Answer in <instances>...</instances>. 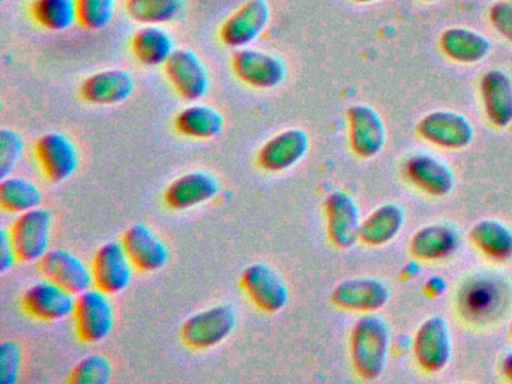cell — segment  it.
I'll use <instances>...</instances> for the list:
<instances>
[{"label":"cell","mask_w":512,"mask_h":384,"mask_svg":"<svg viewBox=\"0 0 512 384\" xmlns=\"http://www.w3.org/2000/svg\"><path fill=\"white\" fill-rule=\"evenodd\" d=\"M31 12L44 29L64 32L77 21V0H34Z\"/></svg>","instance_id":"cell-32"},{"label":"cell","mask_w":512,"mask_h":384,"mask_svg":"<svg viewBox=\"0 0 512 384\" xmlns=\"http://www.w3.org/2000/svg\"><path fill=\"white\" fill-rule=\"evenodd\" d=\"M0 204L7 212L20 215L41 207L43 192L37 183L26 177H4L0 182Z\"/></svg>","instance_id":"cell-31"},{"label":"cell","mask_w":512,"mask_h":384,"mask_svg":"<svg viewBox=\"0 0 512 384\" xmlns=\"http://www.w3.org/2000/svg\"><path fill=\"white\" fill-rule=\"evenodd\" d=\"M425 2H436V0H425Z\"/></svg>","instance_id":"cell-43"},{"label":"cell","mask_w":512,"mask_h":384,"mask_svg":"<svg viewBox=\"0 0 512 384\" xmlns=\"http://www.w3.org/2000/svg\"><path fill=\"white\" fill-rule=\"evenodd\" d=\"M413 353L425 371H442L451 360L452 354V338L448 321L440 315L427 318L416 332Z\"/></svg>","instance_id":"cell-9"},{"label":"cell","mask_w":512,"mask_h":384,"mask_svg":"<svg viewBox=\"0 0 512 384\" xmlns=\"http://www.w3.org/2000/svg\"><path fill=\"white\" fill-rule=\"evenodd\" d=\"M112 372V363L107 357L91 354L74 366L68 381L73 384H106L112 378Z\"/></svg>","instance_id":"cell-34"},{"label":"cell","mask_w":512,"mask_h":384,"mask_svg":"<svg viewBox=\"0 0 512 384\" xmlns=\"http://www.w3.org/2000/svg\"><path fill=\"white\" fill-rule=\"evenodd\" d=\"M232 68L242 83L256 89H274L287 75L286 65L280 57L254 48H239L233 54Z\"/></svg>","instance_id":"cell-8"},{"label":"cell","mask_w":512,"mask_h":384,"mask_svg":"<svg viewBox=\"0 0 512 384\" xmlns=\"http://www.w3.org/2000/svg\"><path fill=\"white\" fill-rule=\"evenodd\" d=\"M134 56L145 66L166 65L175 53V41L172 35L157 24H145L131 39Z\"/></svg>","instance_id":"cell-26"},{"label":"cell","mask_w":512,"mask_h":384,"mask_svg":"<svg viewBox=\"0 0 512 384\" xmlns=\"http://www.w3.org/2000/svg\"><path fill=\"white\" fill-rule=\"evenodd\" d=\"M76 294L55 282L44 279L35 282L23 294V308L31 317L41 321H61L74 314Z\"/></svg>","instance_id":"cell-14"},{"label":"cell","mask_w":512,"mask_h":384,"mask_svg":"<svg viewBox=\"0 0 512 384\" xmlns=\"http://www.w3.org/2000/svg\"><path fill=\"white\" fill-rule=\"evenodd\" d=\"M22 345L14 339H5L0 344V383L16 384L22 371Z\"/></svg>","instance_id":"cell-37"},{"label":"cell","mask_w":512,"mask_h":384,"mask_svg":"<svg viewBox=\"0 0 512 384\" xmlns=\"http://www.w3.org/2000/svg\"><path fill=\"white\" fill-rule=\"evenodd\" d=\"M490 21L496 32L512 42V3L500 0L490 9Z\"/></svg>","instance_id":"cell-38"},{"label":"cell","mask_w":512,"mask_h":384,"mask_svg":"<svg viewBox=\"0 0 512 384\" xmlns=\"http://www.w3.org/2000/svg\"><path fill=\"white\" fill-rule=\"evenodd\" d=\"M10 233L20 261L23 263L40 261L49 251L52 215L43 207L20 213L11 225Z\"/></svg>","instance_id":"cell-5"},{"label":"cell","mask_w":512,"mask_h":384,"mask_svg":"<svg viewBox=\"0 0 512 384\" xmlns=\"http://www.w3.org/2000/svg\"><path fill=\"white\" fill-rule=\"evenodd\" d=\"M418 131L424 140L445 149L466 147L475 134V129L466 116L449 110L431 111L422 117Z\"/></svg>","instance_id":"cell-16"},{"label":"cell","mask_w":512,"mask_h":384,"mask_svg":"<svg viewBox=\"0 0 512 384\" xmlns=\"http://www.w3.org/2000/svg\"><path fill=\"white\" fill-rule=\"evenodd\" d=\"M236 327V314L227 305L212 306L191 315L181 327V338L194 350H208L226 341Z\"/></svg>","instance_id":"cell-3"},{"label":"cell","mask_w":512,"mask_h":384,"mask_svg":"<svg viewBox=\"0 0 512 384\" xmlns=\"http://www.w3.org/2000/svg\"><path fill=\"white\" fill-rule=\"evenodd\" d=\"M353 2L370 3V2H377V0H353Z\"/></svg>","instance_id":"cell-42"},{"label":"cell","mask_w":512,"mask_h":384,"mask_svg":"<svg viewBox=\"0 0 512 384\" xmlns=\"http://www.w3.org/2000/svg\"><path fill=\"white\" fill-rule=\"evenodd\" d=\"M38 266L44 278L61 285L76 296L85 293L94 285L91 267L67 249H49L38 261Z\"/></svg>","instance_id":"cell-13"},{"label":"cell","mask_w":512,"mask_h":384,"mask_svg":"<svg viewBox=\"0 0 512 384\" xmlns=\"http://www.w3.org/2000/svg\"><path fill=\"white\" fill-rule=\"evenodd\" d=\"M133 261L128 257L122 242H107L95 252L92 260L94 285L107 294H118L133 279Z\"/></svg>","instance_id":"cell-12"},{"label":"cell","mask_w":512,"mask_h":384,"mask_svg":"<svg viewBox=\"0 0 512 384\" xmlns=\"http://www.w3.org/2000/svg\"><path fill=\"white\" fill-rule=\"evenodd\" d=\"M326 228L329 240L337 248L349 249L359 240L362 219L352 195L334 191L325 200Z\"/></svg>","instance_id":"cell-15"},{"label":"cell","mask_w":512,"mask_h":384,"mask_svg":"<svg viewBox=\"0 0 512 384\" xmlns=\"http://www.w3.org/2000/svg\"><path fill=\"white\" fill-rule=\"evenodd\" d=\"M116 0H77V21L85 29L101 30L115 17Z\"/></svg>","instance_id":"cell-35"},{"label":"cell","mask_w":512,"mask_h":384,"mask_svg":"<svg viewBox=\"0 0 512 384\" xmlns=\"http://www.w3.org/2000/svg\"><path fill=\"white\" fill-rule=\"evenodd\" d=\"M241 285L260 311L275 314L289 302V287L277 270L265 263H254L242 272Z\"/></svg>","instance_id":"cell-6"},{"label":"cell","mask_w":512,"mask_h":384,"mask_svg":"<svg viewBox=\"0 0 512 384\" xmlns=\"http://www.w3.org/2000/svg\"><path fill=\"white\" fill-rule=\"evenodd\" d=\"M182 0H127L128 17L140 24H166L179 17Z\"/></svg>","instance_id":"cell-33"},{"label":"cell","mask_w":512,"mask_h":384,"mask_svg":"<svg viewBox=\"0 0 512 384\" xmlns=\"http://www.w3.org/2000/svg\"><path fill=\"white\" fill-rule=\"evenodd\" d=\"M164 72L173 89L187 101H199L208 93V68L190 48H176L164 65Z\"/></svg>","instance_id":"cell-7"},{"label":"cell","mask_w":512,"mask_h":384,"mask_svg":"<svg viewBox=\"0 0 512 384\" xmlns=\"http://www.w3.org/2000/svg\"><path fill=\"white\" fill-rule=\"evenodd\" d=\"M134 90V78L125 69L113 68L89 75L82 86L80 96L97 105H115L127 101Z\"/></svg>","instance_id":"cell-22"},{"label":"cell","mask_w":512,"mask_h":384,"mask_svg":"<svg viewBox=\"0 0 512 384\" xmlns=\"http://www.w3.org/2000/svg\"><path fill=\"white\" fill-rule=\"evenodd\" d=\"M271 9L266 0H247L236 9L220 29V39L226 47L244 48L253 44L268 27Z\"/></svg>","instance_id":"cell-11"},{"label":"cell","mask_w":512,"mask_h":384,"mask_svg":"<svg viewBox=\"0 0 512 384\" xmlns=\"http://www.w3.org/2000/svg\"><path fill=\"white\" fill-rule=\"evenodd\" d=\"M121 242L134 267L143 272H157L169 261V248L148 225H131L122 236Z\"/></svg>","instance_id":"cell-20"},{"label":"cell","mask_w":512,"mask_h":384,"mask_svg":"<svg viewBox=\"0 0 512 384\" xmlns=\"http://www.w3.org/2000/svg\"><path fill=\"white\" fill-rule=\"evenodd\" d=\"M502 369L503 374L512 381V350L508 351V353L505 354V357H503Z\"/></svg>","instance_id":"cell-41"},{"label":"cell","mask_w":512,"mask_h":384,"mask_svg":"<svg viewBox=\"0 0 512 384\" xmlns=\"http://www.w3.org/2000/svg\"><path fill=\"white\" fill-rule=\"evenodd\" d=\"M481 95L485 114L497 128L512 123V80L506 72L491 69L481 78Z\"/></svg>","instance_id":"cell-24"},{"label":"cell","mask_w":512,"mask_h":384,"mask_svg":"<svg viewBox=\"0 0 512 384\" xmlns=\"http://www.w3.org/2000/svg\"><path fill=\"white\" fill-rule=\"evenodd\" d=\"M391 348V330L380 315L365 314L350 335V356L359 377L374 380L385 371Z\"/></svg>","instance_id":"cell-2"},{"label":"cell","mask_w":512,"mask_h":384,"mask_svg":"<svg viewBox=\"0 0 512 384\" xmlns=\"http://www.w3.org/2000/svg\"><path fill=\"white\" fill-rule=\"evenodd\" d=\"M508 2H511V3H512V0H508Z\"/></svg>","instance_id":"cell-45"},{"label":"cell","mask_w":512,"mask_h":384,"mask_svg":"<svg viewBox=\"0 0 512 384\" xmlns=\"http://www.w3.org/2000/svg\"><path fill=\"white\" fill-rule=\"evenodd\" d=\"M109 296L97 287L89 288L77 296L73 315L77 335L82 341L95 344L104 341L112 333L115 309Z\"/></svg>","instance_id":"cell-4"},{"label":"cell","mask_w":512,"mask_h":384,"mask_svg":"<svg viewBox=\"0 0 512 384\" xmlns=\"http://www.w3.org/2000/svg\"><path fill=\"white\" fill-rule=\"evenodd\" d=\"M403 225V207L394 203L383 204L362 221L359 240L370 246L385 245L395 239Z\"/></svg>","instance_id":"cell-28"},{"label":"cell","mask_w":512,"mask_h":384,"mask_svg":"<svg viewBox=\"0 0 512 384\" xmlns=\"http://www.w3.org/2000/svg\"><path fill=\"white\" fill-rule=\"evenodd\" d=\"M25 141L19 132L10 128L0 129V176H10L22 158Z\"/></svg>","instance_id":"cell-36"},{"label":"cell","mask_w":512,"mask_h":384,"mask_svg":"<svg viewBox=\"0 0 512 384\" xmlns=\"http://www.w3.org/2000/svg\"><path fill=\"white\" fill-rule=\"evenodd\" d=\"M308 149L310 137L304 129H286L263 144L257 162L269 173H281L298 164L307 155Z\"/></svg>","instance_id":"cell-19"},{"label":"cell","mask_w":512,"mask_h":384,"mask_svg":"<svg viewBox=\"0 0 512 384\" xmlns=\"http://www.w3.org/2000/svg\"><path fill=\"white\" fill-rule=\"evenodd\" d=\"M17 260L19 258L11 240L10 230L4 227L0 230V272L7 273Z\"/></svg>","instance_id":"cell-39"},{"label":"cell","mask_w":512,"mask_h":384,"mask_svg":"<svg viewBox=\"0 0 512 384\" xmlns=\"http://www.w3.org/2000/svg\"><path fill=\"white\" fill-rule=\"evenodd\" d=\"M407 176L418 188L434 197L448 195L454 188L455 177L442 159L430 153H418L407 161Z\"/></svg>","instance_id":"cell-23"},{"label":"cell","mask_w":512,"mask_h":384,"mask_svg":"<svg viewBox=\"0 0 512 384\" xmlns=\"http://www.w3.org/2000/svg\"><path fill=\"white\" fill-rule=\"evenodd\" d=\"M460 233L451 224H430L413 234L410 251L419 260H440L457 251Z\"/></svg>","instance_id":"cell-25"},{"label":"cell","mask_w":512,"mask_h":384,"mask_svg":"<svg viewBox=\"0 0 512 384\" xmlns=\"http://www.w3.org/2000/svg\"><path fill=\"white\" fill-rule=\"evenodd\" d=\"M175 126L185 137L209 140L223 132L224 117L211 105L193 104L176 116Z\"/></svg>","instance_id":"cell-29"},{"label":"cell","mask_w":512,"mask_h":384,"mask_svg":"<svg viewBox=\"0 0 512 384\" xmlns=\"http://www.w3.org/2000/svg\"><path fill=\"white\" fill-rule=\"evenodd\" d=\"M440 47L455 62L476 63L488 56L491 42L476 30L451 27L440 36Z\"/></svg>","instance_id":"cell-27"},{"label":"cell","mask_w":512,"mask_h":384,"mask_svg":"<svg viewBox=\"0 0 512 384\" xmlns=\"http://www.w3.org/2000/svg\"><path fill=\"white\" fill-rule=\"evenodd\" d=\"M35 155L44 176L55 183L70 179L79 168L76 144L64 132H47L38 138Z\"/></svg>","instance_id":"cell-10"},{"label":"cell","mask_w":512,"mask_h":384,"mask_svg":"<svg viewBox=\"0 0 512 384\" xmlns=\"http://www.w3.org/2000/svg\"><path fill=\"white\" fill-rule=\"evenodd\" d=\"M389 297L391 293L388 285L371 276H358L341 281L331 294L334 305L355 312L379 311L388 303Z\"/></svg>","instance_id":"cell-17"},{"label":"cell","mask_w":512,"mask_h":384,"mask_svg":"<svg viewBox=\"0 0 512 384\" xmlns=\"http://www.w3.org/2000/svg\"><path fill=\"white\" fill-rule=\"evenodd\" d=\"M425 288H427L431 296H440L446 290L445 279L440 278V276H434V278L428 279Z\"/></svg>","instance_id":"cell-40"},{"label":"cell","mask_w":512,"mask_h":384,"mask_svg":"<svg viewBox=\"0 0 512 384\" xmlns=\"http://www.w3.org/2000/svg\"><path fill=\"white\" fill-rule=\"evenodd\" d=\"M220 182L208 171H191L173 180L164 192V201L173 210H187L214 200Z\"/></svg>","instance_id":"cell-21"},{"label":"cell","mask_w":512,"mask_h":384,"mask_svg":"<svg viewBox=\"0 0 512 384\" xmlns=\"http://www.w3.org/2000/svg\"><path fill=\"white\" fill-rule=\"evenodd\" d=\"M350 147L361 158H373L382 152L386 129L380 114L367 104H355L347 111Z\"/></svg>","instance_id":"cell-18"},{"label":"cell","mask_w":512,"mask_h":384,"mask_svg":"<svg viewBox=\"0 0 512 384\" xmlns=\"http://www.w3.org/2000/svg\"><path fill=\"white\" fill-rule=\"evenodd\" d=\"M470 239L494 260H506L512 255V228L497 219L476 222L470 230Z\"/></svg>","instance_id":"cell-30"},{"label":"cell","mask_w":512,"mask_h":384,"mask_svg":"<svg viewBox=\"0 0 512 384\" xmlns=\"http://www.w3.org/2000/svg\"><path fill=\"white\" fill-rule=\"evenodd\" d=\"M461 317L473 324L502 320L512 306V284L493 270H478L461 282L457 293Z\"/></svg>","instance_id":"cell-1"},{"label":"cell","mask_w":512,"mask_h":384,"mask_svg":"<svg viewBox=\"0 0 512 384\" xmlns=\"http://www.w3.org/2000/svg\"><path fill=\"white\" fill-rule=\"evenodd\" d=\"M511 335H512V323H511Z\"/></svg>","instance_id":"cell-44"}]
</instances>
